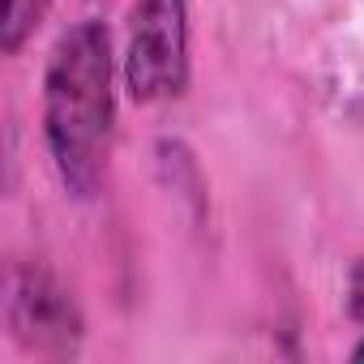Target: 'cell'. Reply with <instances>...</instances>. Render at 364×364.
<instances>
[{
	"label": "cell",
	"instance_id": "obj_1",
	"mask_svg": "<svg viewBox=\"0 0 364 364\" xmlns=\"http://www.w3.org/2000/svg\"><path fill=\"white\" fill-rule=\"evenodd\" d=\"M116 133V48L99 18L73 22L43 69V146L69 198L90 202L103 185Z\"/></svg>",
	"mask_w": 364,
	"mask_h": 364
},
{
	"label": "cell",
	"instance_id": "obj_2",
	"mask_svg": "<svg viewBox=\"0 0 364 364\" xmlns=\"http://www.w3.org/2000/svg\"><path fill=\"white\" fill-rule=\"evenodd\" d=\"M189 0H133L120 82L133 103H167L189 90Z\"/></svg>",
	"mask_w": 364,
	"mask_h": 364
},
{
	"label": "cell",
	"instance_id": "obj_3",
	"mask_svg": "<svg viewBox=\"0 0 364 364\" xmlns=\"http://www.w3.org/2000/svg\"><path fill=\"white\" fill-rule=\"evenodd\" d=\"M9 330L35 355H73L86 321L73 291L52 270L18 266L9 274Z\"/></svg>",
	"mask_w": 364,
	"mask_h": 364
},
{
	"label": "cell",
	"instance_id": "obj_4",
	"mask_svg": "<svg viewBox=\"0 0 364 364\" xmlns=\"http://www.w3.org/2000/svg\"><path fill=\"white\" fill-rule=\"evenodd\" d=\"M48 9L52 0H0V52L18 56L39 31V22L48 18Z\"/></svg>",
	"mask_w": 364,
	"mask_h": 364
},
{
	"label": "cell",
	"instance_id": "obj_5",
	"mask_svg": "<svg viewBox=\"0 0 364 364\" xmlns=\"http://www.w3.org/2000/svg\"><path fill=\"white\" fill-rule=\"evenodd\" d=\"M347 313L364 326V257L347 270Z\"/></svg>",
	"mask_w": 364,
	"mask_h": 364
},
{
	"label": "cell",
	"instance_id": "obj_6",
	"mask_svg": "<svg viewBox=\"0 0 364 364\" xmlns=\"http://www.w3.org/2000/svg\"><path fill=\"white\" fill-rule=\"evenodd\" d=\"M351 360H364V338H360V343L351 347Z\"/></svg>",
	"mask_w": 364,
	"mask_h": 364
}]
</instances>
